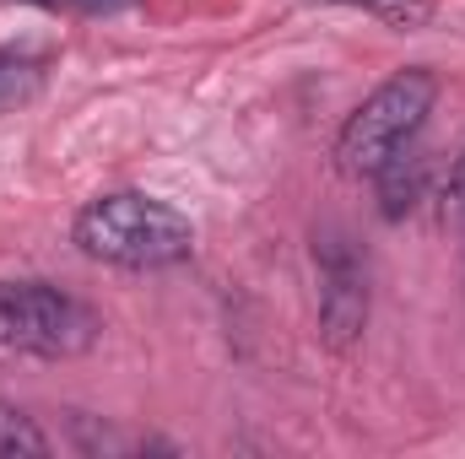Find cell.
Segmentation results:
<instances>
[{"label":"cell","instance_id":"3957f363","mask_svg":"<svg viewBox=\"0 0 465 459\" xmlns=\"http://www.w3.org/2000/svg\"><path fill=\"white\" fill-rule=\"evenodd\" d=\"M98 341L93 308L49 281H0V346L33 356H76Z\"/></svg>","mask_w":465,"mask_h":459},{"label":"cell","instance_id":"277c9868","mask_svg":"<svg viewBox=\"0 0 465 459\" xmlns=\"http://www.w3.org/2000/svg\"><path fill=\"white\" fill-rule=\"evenodd\" d=\"M320 265V336L331 351H351L368 325V259L341 228H325L314 238Z\"/></svg>","mask_w":465,"mask_h":459},{"label":"cell","instance_id":"ba28073f","mask_svg":"<svg viewBox=\"0 0 465 459\" xmlns=\"http://www.w3.org/2000/svg\"><path fill=\"white\" fill-rule=\"evenodd\" d=\"M444 217H450V222H465V157L455 162V173H450V184H444Z\"/></svg>","mask_w":465,"mask_h":459},{"label":"cell","instance_id":"52a82bcc","mask_svg":"<svg viewBox=\"0 0 465 459\" xmlns=\"http://www.w3.org/2000/svg\"><path fill=\"white\" fill-rule=\"evenodd\" d=\"M0 454H49V438L33 427L27 411L0 405Z\"/></svg>","mask_w":465,"mask_h":459},{"label":"cell","instance_id":"8992f818","mask_svg":"<svg viewBox=\"0 0 465 459\" xmlns=\"http://www.w3.org/2000/svg\"><path fill=\"white\" fill-rule=\"evenodd\" d=\"M38 87H44V65H38V60H27V54L0 49V114H5V109H16V103H27Z\"/></svg>","mask_w":465,"mask_h":459},{"label":"cell","instance_id":"9c48e42d","mask_svg":"<svg viewBox=\"0 0 465 459\" xmlns=\"http://www.w3.org/2000/svg\"><path fill=\"white\" fill-rule=\"evenodd\" d=\"M33 5H54V11H119L130 0H33Z\"/></svg>","mask_w":465,"mask_h":459},{"label":"cell","instance_id":"30bf717a","mask_svg":"<svg viewBox=\"0 0 465 459\" xmlns=\"http://www.w3.org/2000/svg\"><path fill=\"white\" fill-rule=\"evenodd\" d=\"M325 5H331V0H325ZM357 5H384V0H357Z\"/></svg>","mask_w":465,"mask_h":459},{"label":"cell","instance_id":"6da1fadb","mask_svg":"<svg viewBox=\"0 0 465 459\" xmlns=\"http://www.w3.org/2000/svg\"><path fill=\"white\" fill-rule=\"evenodd\" d=\"M76 243L87 259H104L119 270H163L195 249V228L168 200H152L141 190H114L82 206Z\"/></svg>","mask_w":465,"mask_h":459},{"label":"cell","instance_id":"7a4b0ae2","mask_svg":"<svg viewBox=\"0 0 465 459\" xmlns=\"http://www.w3.org/2000/svg\"><path fill=\"white\" fill-rule=\"evenodd\" d=\"M433 98H439V76L433 71H395L384 87H373L351 119L341 124V141H336V162L351 179H373L401 146H411V135L428 124L433 114Z\"/></svg>","mask_w":465,"mask_h":459},{"label":"cell","instance_id":"5b68a950","mask_svg":"<svg viewBox=\"0 0 465 459\" xmlns=\"http://www.w3.org/2000/svg\"><path fill=\"white\" fill-rule=\"evenodd\" d=\"M422 173H428V162L417 157V151H395L373 179H379V211H384V222H401L411 206H417V195H422Z\"/></svg>","mask_w":465,"mask_h":459}]
</instances>
